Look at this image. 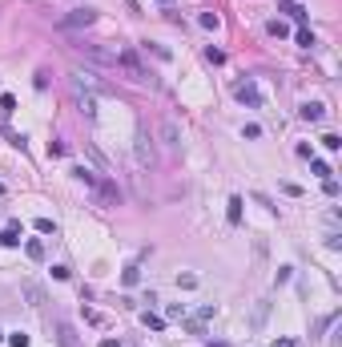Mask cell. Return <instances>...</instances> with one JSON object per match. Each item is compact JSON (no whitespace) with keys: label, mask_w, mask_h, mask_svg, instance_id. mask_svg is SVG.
Listing matches in <instances>:
<instances>
[{"label":"cell","mask_w":342,"mask_h":347,"mask_svg":"<svg viewBox=\"0 0 342 347\" xmlns=\"http://www.w3.org/2000/svg\"><path fill=\"white\" fill-rule=\"evenodd\" d=\"M117 69H125V77H129V81H137V85H149V81H153V77H149V69L137 61L133 49H117Z\"/></svg>","instance_id":"6da1fadb"},{"label":"cell","mask_w":342,"mask_h":347,"mask_svg":"<svg viewBox=\"0 0 342 347\" xmlns=\"http://www.w3.org/2000/svg\"><path fill=\"white\" fill-rule=\"evenodd\" d=\"M93 198H97V206H117V202H121V190H117V182L109 178V174H101V178H97Z\"/></svg>","instance_id":"7a4b0ae2"},{"label":"cell","mask_w":342,"mask_h":347,"mask_svg":"<svg viewBox=\"0 0 342 347\" xmlns=\"http://www.w3.org/2000/svg\"><path fill=\"white\" fill-rule=\"evenodd\" d=\"M133 150H137V166H141V170H153V166H157V146H153V137H149L145 129L137 133V146H133Z\"/></svg>","instance_id":"3957f363"},{"label":"cell","mask_w":342,"mask_h":347,"mask_svg":"<svg viewBox=\"0 0 342 347\" xmlns=\"http://www.w3.org/2000/svg\"><path fill=\"white\" fill-rule=\"evenodd\" d=\"M69 93H73V101H77V109L85 117H97V93H89L85 85H77L73 77H69Z\"/></svg>","instance_id":"277c9868"},{"label":"cell","mask_w":342,"mask_h":347,"mask_svg":"<svg viewBox=\"0 0 342 347\" xmlns=\"http://www.w3.org/2000/svg\"><path fill=\"white\" fill-rule=\"evenodd\" d=\"M233 97H237V101H242L246 109H262V93H258V85H254L250 77L233 85Z\"/></svg>","instance_id":"5b68a950"},{"label":"cell","mask_w":342,"mask_h":347,"mask_svg":"<svg viewBox=\"0 0 342 347\" xmlns=\"http://www.w3.org/2000/svg\"><path fill=\"white\" fill-rule=\"evenodd\" d=\"M73 49H77V53H81L85 61H93V65H117V53H113V49H101V45H85V41H81V45H73Z\"/></svg>","instance_id":"8992f818"},{"label":"cell","mask_w":342,"mask_h":347,"mask_svg":"<svg viewBox=\"0 0 342 347\" xmlns=\"http://www.w3.org/2000/svg\"><path fill=\"white\" fill-rule=\"evenodd\" d=\"M93 20H97V12H93V8H77V12H69V16L60 20V28H64V33H73V28H89Z\"/></svg>","instance_id":"52a82bcc"},{"label":"cell","mask_w":342,"mask_h":347,"mask_svg":"<svg viewBox=\"0 0 342 347\" xmlns=\"http://www.w3.org/2000/svg\"><path fill=\"white\" fill-rule=\"evenodd\" d=\"M161 141H165L169 154H181V129H177L173 117H161Z\"/></svg>","instance_id":"ba28073f"},{"label":"cell","mask_w":342,"mask_h":347,"mask_svg":"<svg viewBox=\"0 0 342 347\" xmlns=\"http://www.w3.org/2000/svg\"><path fill=\"white\" fill-rule=\"evenodd\" d=\"M57 339H60V347H77V331H73V323L57 319Z\"/></svg>","instance_id":"9c48e42d"},{"label":"cell","mask_w":342,"mask_h":347,"mask_svg":"<svg viewBox=\"0 0 342 347\" xmlns=\"http://www.w3.org/2000/svg\"><path fill=\"white\" fill-rule=\"evenodd\" d=\"M302 121H322V101H306L302 105Z\"/></svg>","instance_id":"30bf717a"},{"label":"cell","mask_w":342,"mask_h":347,"mask_svg":"<svg viewBox=\"0 0 342 347\" xmlns=\"http://www.w3.org/2000/svg\"><path fill=\"white\" fill-rule=\"evenodd\" d=\"M242 206H246V202H242V198H229V210H226L229 226H237V222H242Z\"/></svg>","instance_id":"8fae6325"},{"label":"cell","mask_w":342,"mask_h":347,"mask_svg":"<svg viewBox=\"0 0 342 347\" xmlns=\"http://www.w3.org/2000/svg\"><path fill=\"white\" fill-rule=\"evenodd\" d=\"M24 254H28L32 263H41V258H45V246H41L37 238H28V242H24Z\"/></svg>","instance_id":"7c38bea8"},{"label":"cell","mask_w":342,"mask_h":347,"mask_svg":"<svg viewBox=\"0 0 342 347\" xmlns=\"http://www.w3.org/2000/svg\"><path fill=\"white\" fill-rule=\"evenodd\" d=\"M0 242H4V246H20V226H16V222H12V226H8V230L0 234Z\"/></svg>","instance_id":"4fadbf2b"},{"label":"cell","mask_w":342,"mask_h":347,"mask_svg":"<svg viewBox=\"0 0 342 347\" xmlns=\"http://www.w3.org/2000/svg\"><path fill=\"white\" fill-rule=\"evenodd\" d=\"M77 182H85V186H89V190H93V186H97V178H101V174H93V170H85V166H77Z\"/></svg>","instance_id":"5bb4252c"},{"label":"cell","mask_w":342,"mask_h":347,"mask_svg":"<svg viewBox=\"0 0 342 347\" xmlns=\"http://www.w3.org/2000/svg\"><path fill=\"white\" fill-rule=\"evenodd\" d=\"M278 12H286V16H294V20H298V24H302V20H306V12H302V8H298V4H294V0H286L282 8H278Z\"/></svg>","instance_id":"9a60e30c"},{"label":"cell","mask_w":342,"mask_h":347,"mask_svg":"<svg viewBox=\"0 0 342 347\" xmlns=\"http://www.w3.org/2000/svg\"><path fill=\"white\" fill-rule=\"evenodd\" d=\"M310 170L318 174V178H334V170H330L326 162H318V158H310Z\"/></svg>","instance_id":"2e32d148"},{"label":"cell","mask_w":342,"mask_h":347,"mask_svg":"<svg viewBox=\"0 0 342 347\" xmlns=\"http://www.w3.org/2000/svg\"><path fill=\"white\" fill-rule=\"evenodd\" d=\"M298 45H302V49H314L318 41H314V33H310V28H298Z\"/></svg>","instance_id":"e0dca14e"},{"label":"cell","mask_w":342,"mask_h":347,"mask_svg":"<svg viewBox=\"0 0 342 347\" xmlns=\"http://www.w3.org/2000/svg\"><path fill=\"white\" fill-rule=\"evenodd\" d=\"M197 20H201V28H218V24H222V20H218V12H201Z\"/></svg>","instance_id":"ac0fdd59"},{"label":"cell","mask_w":342,"mask_h":347,"mask_svg":"<svg viewBox=\"0 0 342 347\" xmlns=\"http://www.w3.org/2000/svg\"><path fill=\"white\" fill-rule=\"evenodd\" d=\"M137 279H141V271H137V267H129V271L121 275V283H125V287H137Z\"/></svg>","instance_id":"d6986e66"},{"label":"cell","mask_w":342,"mask_h":347,"mask_svg":"<svg viewBox=\"0 0 342 347\" xmlns=\"http://www.w3.org/2000/svg\"><path fill=\"white\" fill-rule=\"evenodd\" d=\"M141 319H145V327H153V331H161V327H165V319H161V315H149V311H145Z\"/></svg>","instance_id":"ffe728a7"},{"label":"cell","mask_w":342,"mask_h":347,"mask_svg":"<svg viewBox=\"0 0 342 347\" xmlns=\"http://www.w3.org/2000/svg\"><path fill=\"white\" fill-rule=\"evenodd\" d=\"M37 230L41 234H57V222H53V218H37Z\"/></svg>","instance_id":"44dd1931"},{"label":"cell","mask_w":342,"mask_h":347,"mask_svg":"<svg viewBox=\"0 0 342 347\" xmlns=\"http://www.w3.org/2000/svg\"><path fill=\"white\" fill-rule=\"evenodd\" d=\"M206 61H214V65H226V53H222V49H214V45H210V49H206Z\"/></svg>","instance_id":"7402d4cb"},{"label":"cell","mask_w":342,"mask_h":347,"mask_svg":"<svg viewBox=\"0 0 342 347\" xmlns=\"http://www.w3.org/2000/svg\"><path fill=\"white\" fill-rule=\"evenodd\" d=\"M12 109H16V97L4 93V97H0V113H12Z\"/></svg>","instance_id":"603a6c76"},{"label":"cell","mask_w":342,"mask_h":347,"mask_svg":"<svg viewBox=\"0 0 342 347\" xmlns=\"http://www.w3.org/2000/svg\"><path fill=\"white\" fill-rule=\"evenodd\" d=\"M322 190H326V198H338V182L334 178H322Z\"/></svg>","instance_id":"cb8c5ba5"},{"label":"cell","mask_w":342,"mask_h":347,"mask_svg":"<svg viewBox=\"0 0 342 347\" xmlns=\"http://www.w3.org/2000/svg\"><path fill=\"white\" fill-rule=\"evenodd\" d=\"M177 287H185V291L197 287V275H177Z\"/></svg>","instance_id":"d4e9b609"},{"label":"cell","mask_w":342,"mask_h":347,"mask_svg":"<svg viewBox=\"0 0 342 347\" xmlns=\"http://www.w3.org/2000/svg\"><path fill=\"white\" fill-rule=\"evenodd\" d=\"M266 28H270V37H286V24H282V20H270Z\"/></svg>","instance_id":"484cf974"},{"label":"cell","mask_w":342,"mask_h":347,"mask_svg":"<svg viewBox=\"0 0 342 347\" xmlns=\"http://www.w3.org/2000/svg\"><path fill=\"white\" fill-rule=\"evenodd\" d=\"M165 319H185V307H181V303H173L169 311H165Z\"/></svg>","instance_id":"4316f807"},{"label":"cell","mask_w":342,"mask_h":347,"mask_svg":"<svg viewBox=\"0 0 342 347\" xmlns=\"http://www.w3.org/2000/svg\"><path fill=\"white\" fill-rule=\"evenodd\" d=\"M64 154H69V146H60V141H53V146H49V158H64Z\"/></svg>","instance_id":"83f0119b"},{"label":"cell","mask_w":342,"mask_h":347,"mask_svg":"<svg viewBox=\"0 0 342 347\" xmlns=\"http://www.w3.org/2000/svg\"><path fill=\"white\" fill-rule=\"evenodd\" d=\"M85 150H89V158H93V162H97V166H101V170H105V158H101V154H97V146H89V141H85Z\"/></svg>","instance_id":"f1b7e54d"},{"label":"cell","mask_w":342,"mask_h":347,"mask_svg":"<svg viewBox=\"0 0 342 347\" xmlns=\"http://www.w3.org/2000/svg\"><path fill=\"white\" fill-rule=\"evenodd\" d=\"M8 343H12V347H28V335H20V331H16V335H8Z\"/></svg>","instance_id":"f546056e"},{"label":"cell","mask_w":342,"mask_h":347,"mask_svg":"<svg viewBox=\"0 0 342 347\" xmlns=\"http://www.w3.org/2000/svg\"><path fill=\"white\" fill-rule=\"evenodd\" d=\"M274 347H294V339H274Z\"/></svg>","instance_id":"4dcf8cb0"},{"label":"cell","mask_w":342,"mask_h":347,"mask_svg":"<svg viewBox=\"0 0 342 347\" xmlns=\"http://www.w3.org/2000/svg\"><path fill=\"white\" fill-rule=\"evenodd\" d=\"M101 347H117V339H101Z\"/></svg>","instance_id":"1f68e13d"},{"label":"cell","mask_w":342,"mask_h":347,"mask_svg":"<svg viewBox=\"0 0 342 347\" xmlns=\"http://www.w3.org/2000/svg\"><path fill=\"white\" fill-rule=\"evenodd\" d=\"M161 4H173V0H161Z\"/></svg>","instance_id":"d6a6232c"},{"label":"cell","mask_w":342,"mask_h":347,"mask_svg":"<svg viewBox=\"0 0 342 347\" xmlns=\"http://www.w3.org/2000/svg\"><path fill=\"white\" fill-rule=\"evenodd\" d=\"M0 194H4V186H0Z\"/></svg>","instance_id":"836d02e7"}]
</instances>
